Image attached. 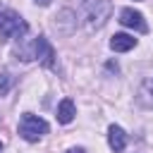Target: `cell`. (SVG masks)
<instances>
[{"instance_id":"cell-1","label":"cell","mask_w":153,"mask_h":153,"mask_svg":"<svg viewBox=\"0 0 153 153\" xmlns=\"http://www.w3.org/2000/svg\"><path fill=\"white\" fill-rule=\"evenodd\" d=\"M29 31V24L14 12V10H7V7H0V38L2 41H10V38H24Z\"/></svg>"},{"instance_id":"cell-2","label":"cell","mask_w":153,"mask_h":153,"mask_svg":"<svg viewBox=\"0 0 153 153\" xmlns=\"http://www.w3.org/2000/svg\"><path fill=\"white\" fill-rule=\"evenodd\" d=\"M43 134H48V122L38 115H31V112H24L22 120H19V136L24 141H38Z\"/></svg>"},{"instance_id":"cell-3","label":"cell","mask_w":153,"mask_h":153,"mask_svg":"<svg viewBox=\"0 0 153 153\" xmlns=\"http://www.w3.org/2000/svg\"><path fill=\"white\" fill-rule=\"evenodd\" d=\"M31 55L43 65V67H53L55 65V48L50 45V41L45 36H38L31 43Z\"/></svg>"},{"instance_id":"cell-4","label":"cell","mask_w":153,"mask_h":153,"mask_svg":"<svg viewBox=\"0 0 153 153\" xmlns=\"http://www.w3.org/2000/svg\"><path fill=\"white\" fill-rule=\"evenodd\" d=\"M108 17H110V0H96V2L88 5L86 19H88V26H91V29L103 26Z\"/></svg>"},{"instance_id":"cell-5","label":"cell","mask_w":153,"mask_h":153,"mask_svg":"<svg viewBox=\"0 0 153 153\" xmlns=\"http://www.w3.org/2000/svg\"><path fill=\"white\" fill-rule=\"evenodd\" d=\"M120 24H122V26H129V29H136L139 33H146V31H148V24L143 22V14L136 12L134 7L120 10Z\"/></svg>"},{"instance_id":"cell-6","label":"cell","mask_w":153,"mask_h":153,"mask_svg":"<svg viewBox=\"0 0 153 153\" xmlns=\"http://www.w3.org/2000/svg\"><path fill=\"white\" fill-rule=\"evenodd\" d=\"M108 143H110V148H112L115 153H122L124 146H127V134H124V129L117 127V124H110V127H108Z\"/></svg>"},{"instance_id":"cell-7","label":"cell","mask_w":153,"mask_h":153,"mask_svg":"<svg viewBox=\"0 0 153 153\" xmlns=\"http://www.w3.org/2000/svg\"><path fill=\"white\" fill-rule=\"evenodd\" d=\"M74 115H76V105H74V100L72 98H62L60 100V105H57V122L60 124H69L72 120H74Z\"/></svg>"},{"instance_id":"cell-8","label":"cell","mask_w":153,"mask_h":153,"mask_svg":"<svg viewBox=\"0 0 153 153\" xmlns=\"http://www.w3.org/2000/svg\"><path fill=\"white\" fill-rule=\"evenodd\" d=\"M134 45H136V38L129 36V33H115V36L110 38V48H112L115 53H127V50H131Z\"/></svg>"},{"instance_id":"cell-9","label":"cell","mask_w":153,"mask_h":153,"mask_svg":"<svg viewBox=\"0 0 153 153\" xmlns=\"http://www.w3.org/2000/svg\"><path fill=\"white\" fill-rule=\"evenodd\" d=\"M136 100H139L143 108H153V79H146V81L141 84Z\"/></svg>"},{"instance_id":"cell-10","label":"cell","mask_w":153,"mask_h":153,"mask_svg":"<svg viewBox=\"0 0 153 153\" xmlns=\"http://www.w3.org/2000/svg\"><path fill=\"white\" fill-rule=\"evenodd\" d=\"M12 81H14V79H12L10 72H0V96H5V93L12 88Z\"/></svg>"},{"instance_id":"cell-11","label":"cell","mask_w":153,"mask_h":153,"mask_svg":"<svg viewBox=\"0 0 153 153\" xmlns=\"http://www.w3.org/2000/svg\"><path fill=\"white\" fill-rule=\"evenodd\" d=\"M36 5H41V7H45V5H50V0H33Z\"/></svg>"},{"instance_id":"cell-12","label":"cell","mask_w":153,"mask_h":153,"mask_svg":"<svg viewBox=\"0 0 153 153\" xmlns=\"http://www.w3.org/2000/svg\"><path fill=\"white\" fill-rule=\"evenodd\" d=\"M67 153H86V151H84V148H69Z\"/></svg>"},{"instance_id":"cell-13","label":"cell","mask_w":153,"mask_h":153,"mask_svg":"<svg viewBox=\"0 0 153 153\" xmlns=\"http://www.w3.org/2000/svg\"><path fill=\"white\" fill-rule=\"evenodd\" d=\"M0 151H2V141H0Z\"/></svg>"}]
</instances>
